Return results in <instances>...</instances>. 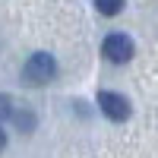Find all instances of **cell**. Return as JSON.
I'll list each match as a JSON object with an SVG mask.
<instances>
[{
  "label": "cell",
  "mask_w": 158,
  "mask_h": 158,
  "mask_svg": "<svg viewBox=\"0 0 158 158\" xmlns=\"http://www.w3.org/2000/svg\"><path fill=\"white\" fill-rule=\"evenodd\" d=\"M98 108L108 120H127L130 117V101L120 92H98Z\"/></svg>",
  "instance_id": "3957f363"
},
{
  "label": "cell",
  "mask_w": 158,
  "mask_h": 158,
  "mask_svg": "<svg viewBox=\"0 0 158 158\" xmlns=\"http://www.w3.org/2000/svg\"><path fill=\"white\" fill-rule=\"evenodd\" d=\"M10 114H13V101H10V95L0 92V120H6Z\"/></svg>",
  "instance_id": "8992f818"
},
{
  "label": "cell",
  "mask_w": 158,
  "mask_h": 158,
  "mask_svg": "<svg viewBox=\"0 0 158 158\" xmlns=\"http://www.w3.org/2000/svg\"><path fill=\"white\" fill-rule=\"evenodd\" d=\"M10 117H13V123L19 127V133H32V130H35V114H32L29 108H22V111H13Z\"/></svg>",
  "instance_id": "277c9868"
},
{
  "label": "cell",
  "mask_w": 158,
  "mask_h": 158,
  "mask_svg": "<svg viewBox=\"0 0 158 158\" xmlns=\"http://www.w3.org/2000/svg\"><path fill=\"white\" fill-rule=\"evenodd\" d=\"M6 149V133H3V127H0V152Z\"/></svg>",
  "instance_id": "52a82bcc"
},
{
  "label": "cell",
  "mask_w": 158,
  "mask_h": 158,
  "mask_svg": "<svg viewBox=\"0 0 158 158\" xmlns=\"http://www.w3.org/2000/svg\"><path fill=\"white\" fill-rule=\"evenodd\" d=\"M95 10L101 16H117L123 10V0H95Z\"/></svg>",
  "instance_id": "5b68a950"
},
{
  "label": "cell",
  "mask_w": 158,
  "mask_h": 158,
  "mask_svg": "<svg viewBox=\"0 0 158 158\" xmlns=\"http://www.w3.org/2000/svg\"><path fill=\"white\" fill-rule=\"evenodd\" d=\"M101 51H104V57H108L111 63H127V60H133V51L136 48H133V38H130V35L114 32V35L104 38Z\"/></svg>",
  "instance_id": "7a4b0ae2"
},
{
  "label": "cell",
  "mask_w": 158,
  "mask_h": 158,
  "mask_svg": "<svg viewBox=\"0 0 158 158\" xmlns=\"http://www.w3.org/2000/svg\"><path fill=\"white\" fill-rule=\"evenodd\" d=\"M22 76H25L29 85H48L51 79L57 76V60L51 57L48 51H38V54H32L29 60H25Z\"/></svg>",
  "instance_id": "6da1fadb"
}]
</instances>
